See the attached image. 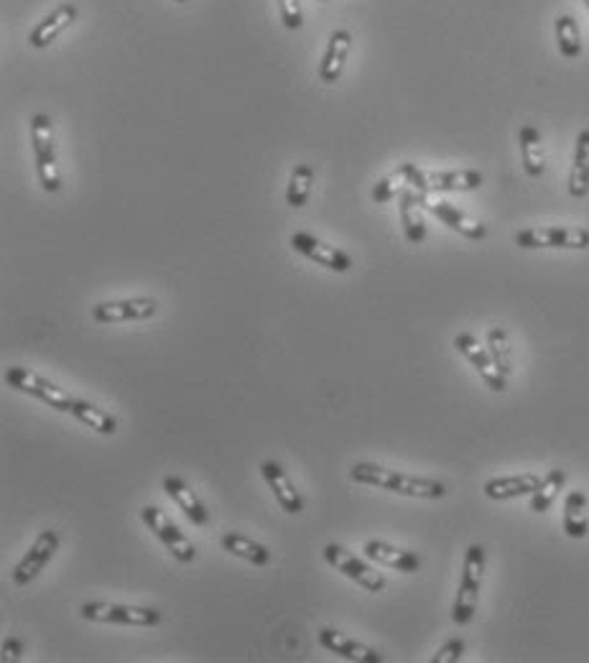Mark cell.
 I'll use <instances>...</instances> for the list:
<instances>
[{"instance_id": "1", "label": "cell", "mask_w": 589, "mask_h": 663, "mask_svg": "<svg viewBox=\"0 0 589 663\" xmlns=\"http://www.w3.org/2000/svg\"><path fill=\"white\" fill-rule=\"evenodd\" d=\"M350 477L357 482V485H370V488H380V490H388V493L408 495V498L439 500L447 495L444 482L429 480V477L401 475V472L386 470V467L373 465V462H357V465H352Z\"/></svg>"}, {"instance_id": "2", "label": "cell", "mask_w": 589, "mask_h": 663, "mask_svg": "<svg viewBox=\"0 0 589 663\" xmlns=\"http://www.w3.org/2000/svg\"><path fill=\"white\" fill-rule=\"evenodd\" d=\"M482 577H485V549H482L480 544H472L465 554L457 600H454L452 607V620L457 625H467L475 618L477 602H480Z\"/></svg>"}, {"instance_id": "3", "label": "cell", "mask_w": 589, "mask_h": 663, "mask_svg": "<svg viewBox=\"0 0 589 663\" xmlns=\"http://www.w3.org/2000/svg\"><path fill=\"white\" fill-rule=\"evenodd\" d=\"M31 148H34L36 171H39L44 192L57 194L62 189V176L57 166V146H54V123L49 115L36 113L31 118Z\"/></svg>"}, {"instance_id": "4", "label": "cell", "mask_w": 589, "mask_h": 663, "mask_svg": "<svg viewBox=\"0 0 589 663\" xmlns=\"http://www.w3.org/2000/svg\"><path fill=\"white\" fill-rule=\"evenodd\" d=\"M80 615L90 623L131 625V628H156L161 623V612L156 607L118 605V602H85Z\"/></svg>"}, {"instance_id": "5", "label": "cell", "mask_w": 589, "mask_h": 663, "mask_svg": "<svg viewBox=\"0 0 589 663\" xmlns=\"http://www.w3.org/2000/svg\"><path fill=\"white\" fill-rule=\"evenodd\" d=\"M3 380H6L11 388H16V391L29 393V396L39 398V401L46 403L49 408H57V411H67L69 414V406H72L74 398L69 396L67 391H62L59 386H54L51 380L41 378V375L34 373V370L21 368V365H13V368L6 370Z\"/></svg>"}, {"instance_id": "6", "label": "cell", "mask_w": 589, "mask_h": 663, "mask_svg": "<svg viewBox=\"0 0 589 663\" xmlns=\"http://www.w3.org/2000/svg\"><path fill=\"white\" fill-rule=\"evenodd\" d=\"M516 245L526 250L536 248H567L584 250L589 248V230L582 227H526L516 233Z\"/></svg>"}, {"instance_id": "7", "label": "cell", "mask_w": 589, "mask_h": 663, "mask_svg": "<svg viewBox=\"0 0 589 663\" xmlns=\"http://www.w3.org/2000/svg\"><path fill=\"white\" fill-rule=\"evenodd\" d=\"M482 174L475 169H459V171H429L416 166L411 176V187L419 192H475L482 187Z\"/></svg>"}, {"instance_id": "8", "label": "cell", "mask_w": 589, "mask_h": 663, "mask_svg": "<svg viewBox=\"0 0 589 663\" xmlns=\"http://www.w3.org/2000/svg\"><path fill=\"white\" fill-rule=\"evenodd\" d=\"M324 559H327L329 567H335L337 572L345 574L347 579H352L355 584H360L363 590L368 592H383L386 590V577L378 572L375 567H370L368 561L357 559L355 554H350L347 549L337 544H327L324 546Z\"/></svg>"}, {"instance_id": "9", "label": "cell", "mask_w": 589, "mask_h": 663, "mask_svg": "<svg viewBox=\"0 0 589 663\" xmlns=\"http://www.w3.org/2000/svg\"><path fill=\"white\" fill-rule=\"evenodd\" d=\"M141 518H143V523H146V526L156 533V539H159L161 544L171 551V556H174L176 561H182V564H192V561L197 559V549L192 546V541H189L187 536H184V533L179 531L174 523H171V518L166 516L164 510L156 508V505H143Z\"/></svg>"}, {"instance_id": "10", "label": "cell", "mask_w": 589, "mask_h": 663, "mask_svg": "<svg viewBox=\"0 0 589 663\" xmlns=\"http://www.w3.org/2000/svg\"><path fill=\"white\" fill-rule=\"evenodd\" d=\"M454 347H457L459 355H465L467 360H470L472 368H475L477 375L488 383L490 391L495 393L508 391V375L500 373V368L495 365L490 350L488 347H482V342L477 340L475 335H470V332H459V335L454 337Z\"/></svg>"}, {"instance_id": "11", "label": "cell", "mask_w": 589, "mask_h": 663, "mask_svg": "<svg viewBox=\"0 0 589 663\" xmlns=\"http://www.w3.org/2000/svg\"><path fill=\"white\" fill-rule=\"evenodd\" d=\"M57 549H59V533L51 531V528L41 531L39 536H36L34 544H31V549L23 554V559L18 561L16 569H13V582H16L18 587H26L29 582H34V579L44 572L46 564L54 559Z\"/></svg>"}, {"instance_id": "12", "label": "cell", "mask_w": 589, "mask_h": 663, "mask_svg": "<svg viewBox=\"0 0 589 663\" xmlns=\"http://www.w3.org/2000/svg\"><path fill=\"white\" fill-rule=\"evenodd\" d=\"M159 312V301L138 296V299H120V301H102L92 306V319L97 324H120V322H143Z\"/></svg>"}, {"instance_id": "13", "label": "cell", "mask_w": 589, "mask_h": 663, "mask_svg": "<svg viewBox=\"0 0 589 663\" xmlns=\"http://www.w3.org/2000/svg\"><path fill=\"white\" fill-rule=\"evenodd\" d=\"M291 248L304 255V258H309V261L317 263V266H324L335 273H347L352 268V258L345 250L322 243V240L309 233L291 235Z\"/></svg>"}, {"instance_id": "14", "label": "cell", "mask_w": 589, "mask_h": 663, "mask_svg": "<svg viewBox=\"0 0 589 663\" xmlns=\"http://www.w3.org/2000/svg\"><path fill=\"white\" fill-rule=\"evenodd\" d=\"M421 204H424V210H429L431 215L437 217V220H442L444 225L452 227L454 233L465 235V238H470V240H485V238H488V227L482 225V222L472 220V217L465 215L462 210H457L452 202H442V199H429L424 194Z\"/></svg>"}, {"instance_id": "15", "label": "cell", "mask_w": 589, "mask_h": 663, "mask_svg": "<svg viewBox=\"0 0 589 663\" xmlns=\"http://www.w3.org/2000/svg\"><path fill=\"white\" fill-rule=\"evenodd\" d=\"M319 643H322V648H327L329 653H337V656L347 658V661H355V663H380L383 661V653H378L375 648L365 646V643L355 641V638H350V635L340 633V630L335 628H322L317 633Z\"/></svg>"}, {"instance_id": "16", "label": "cell", "mask_w": 589, "mask_h": 663, "mask_svg": "<svg viewBox=\"0 0 589 663\" xmlns=\"http://www.w3.org/2000/svg\"><path fill=\"white\" fill-rule=\"evenodd\" d=\"M77 16H80V8L74 6V3H59L49 16L41 18L34 29H31L29 44L34 46V49H46L51 41H57V36L62 34V31H67L69 26L77 21Z\"/></svg>"}, {"instance_id": "17", "label": "cell", "mask_w": 589, "mask_h": 663, "mask_svg": "<svg viewBox=\"0 0 589 663\" xmlns=\"http://www.w3.org/2000/svg\"><path fill=\"white\" fill-rule=\"evenodd\" d=\"M350 51H352L350 31L337 29L335 34L329 36L327 51H324L322 62H319V80H322L324 85H335V82H340Z\"/></svg>"}, {"instance_id": "18", "label": "cell", "mask_w": 589, "mask_h": 663, "mask_svg": "<svg viewBox=\"0 0 589 663\" xmlns=\"http://www.w3.org/2000/svg\"><path fill=\"white\" fill-rule=\"evenodd\" d=\"M261 472L263 480L268 482V488H271L273 495H276L278 505H281L289 516H299V513H304V500H301L299 490L294 488V482H291L289 475L284 472V467L278 465V462H273V459H268V462H263L261 465Z\"/></svg>"}, {"instance_id": "19", "label": "cell", "mask_w": 589, "mask_h": 663, "mask_svg": "<svg viewBox=\"0 0 589 663\" xmlns=\"http://www.w3.org/2000/svg\"><path fill=\"white\" fill-rule=\"evenodd\" d=\"M164 490H166V495H169V498L179 505V510H184V516H187L194 526H207V523H210V510L204 508V503L199 500V495L189 488L182 477H176V475L164 477Z\"/></svg>"}, {"instance_id": "20", "label": "cell", "mask_w": 589, "mask_h": 663, "mask_svg": "<svg viewBox=\"0 0 589 663\" xmlns=\"http://www.w3.org/2000/svg\"><path fill=\"white\" fill-rule=\"evenodd\" d=\"M363 551L370 561H375V564H380V567L396 569V572L414 574L421 569L419 554H414V551H406V549H396V546L386 544V541H368Z\"/></svg>"}, {"instance_id": "21", "label": "cell", "mask_w": 589, "mask_h": 663, "mask_svg": "<svg viewBox=\"0 0 589 663\" xmlns=\"http://www.w3.org/2000/svg\"><path fill=\"white\" fill-rule=\"evenodd\" d=\"M401 225H403V235H406L408 243H424L426 240V222H424V215H421V210H424V204H421V199H424V192H419V189L414 187H406L401 194Z\"/></svg>"}, {"instance_id": "22", "label": "cell", "mask_w": 589, "mask_h": 663, "mask_svg": "<svg viewBox=\"0 0 589 663\" xmlns=\"http://www.w3.org/2000/svg\"><path fill=\"white\" fill-rule=\"evenodd\" d=\"M541 485L539 475H510V477H493V480L485 482L482 493L488 495L490 500H513L523 498V495H531L533 490Z\"/></svg>"}, {"instance_id": "23", "label": "cell", "mask_w": 589, "mask_h": 663, "mask_svg": "<svg viewBox=\"0 0 589 663\" xmlns=\"http://www.w3.org/2000/svg\"><path fill=\"white\" fill-rule=\"evenodd\" d=\"M518 143H521L523 171H526L531 179H539V176H544L546 159H544V143H541L539 128H533V125H523L521 133H518Z\"/></svg>"}, {"instance_id": "24", "label": "cell", "mask_w": 589, "mask_h": 663, "mask_svg": "<svg viewBox=\"0 0 589 663\" xmlns=\"http://www.w3.org/2000/svg\"><path fill=\"white\" fill-rule=\"evenodd\" d=\"M564 533L569 539H587L589 533V500L582 490H572L564 503Z\"/></svg>"}, {"instance_id": "25", "label": "cell", "mask_w": 589, "mask_h": 663, "mask_svg": "<svg viewBox=\"0 0 589 663\" xmlns=\"http://www.w3.org/2000/svg\"><path fill=\"white\" fill-rule=\"evenodd\" d=\"M569 194L574 199H582L589 194V128L579 131L577 136L572 174H569Z\"/></svg>"}, {"instance_id": "26", "label": "cell", "mask_w": 589, "mask_h": 663, "mask_svg": "<svg viewBox=\"0 0 589 663\" xmlns=\"http://www.w3.org/2000/svg\"><path fill=\"white\" fill-rule=\"evenodd\" d=\"M69 414H72L77 421H82L85 426H90V429H95L97 434H105V437H113L115 431H118V419L110 416L108 411L97 408L95 403L90 401L74 398L72 406H69Z\"/></svg>"}, {"instance_id": "27", "label": "cell", "mask_w": 589, "mask_h": 663, "mask_svg": "<svg viewBox=\"0 0 589 663\" xmlns=\"http://www.w3.org/2000/svg\"><path fill=\"white\" fill-rule=\"evenodd\" d=\"M222 549L230 551V554L238 556V559L250 561L253 567H266V564H271V551L263 544H258V541L243 536V533H225V536H222Z\"/></svg>"}, {"instance_id": "28", "label": "cell", "mask_w": 589, "mask_h": 663, "mask_svg": "<svg viewBox=\"0 0 589 663\" xmlns=\"http://www.w3.org/2000/svg\"><path fill=\"white\" fill-rule=\"evenodd\" d=\"M416 164H401L396 171H391L388 176H383L378 184L373 187V202L375 204H386L391 202L396 194H401L403 189L411 187V176H414Z\"/></svg>"}, {"instance_id": "29", "label": "cell", "mask_w": 589, "mask_h": 663, "mask_svg": "<svg viewBox=\"0 0 589 663\" xmlns=\"http://www.w3.org/2000/svg\"><path fill=\"white\" fill-rule=\"evenodd\" d=\"M567 485V472L564 470H551L549 475L541 477V485L531 493V510L533 513H546L559 498V493Z\"/></svg>"}, {"instance_id": "30", "label": "cell", "mask_w": 589, "mask_h": 663, "mask_svg": "<svg viewBox=\"0 0 589 663\" xmlns=\"http://www.w3.org/2000/svg\"><path fill=\"white\" fill-rule=\"evenodd\" d=\"M314 187V169L309 164H299L294 166L289 179V189H286V204L289 207H304L309 202V194H312Z\"/></svg>"}, {"instance_id": "31", "label": "cell", "mask_w": 589, "mask_h": 663, "mask_svg": "<svg viewBox=\"0 0 589 663\" xmlns=\"http://www.w3.org/2000/svg\"><path fill=\"white\" fill-rule=\"evenodd\" d=\"M554 31H556V44H559L561 54H564L567 59H577L579 54H582V36H579L577 21H574L569 13H564V16L556 18Z\"/></svg>"}, {"instance_id": "32", "label": "cell", "mask_w": 589, "mask_h": 663, "mask_svg": "<svg viewBox=\"0 0 589 663\" xmlns=\"http://www.w3.org/2000/svg\"><path fill=\"white\" fill-rule=\"evenodd\" d=\"M488 350L490 355H493L495 365L500 368V373H513V350H510V337L503 327L488 329Z\"/></svg>"}, {"instance_id": "33", "label": "cell", "mask_w": 589, "mask_h": 663, "mask_svg": "<svg viewBox=\"0 0 589 663\" xmlns=\"http://www.w3.org/2000/svg\"><path fill=\"white\" fill-rule=\"evenodd\" d=\"M278 11H281V21L289 31L301 29L304 23V11H301V0H278Z\"/></svg>"}, {"instance_id": "34", "label": "cell", "mask_w": 589, "mask_h": 663, "mask_svg": "<svg viewBox=\"0 0 589 663\" xmlns=\"http://www.w3.org/2000/svg\"><path fill=\"white\" fill-rule=\"evenodd\" d=\"M465 653V641L462 638H449L442 648H439L434 656H431V663H457Z\"/></svg>"}, {"instance_id": "35", "label": "cell", "mask_w": 589, "mask_h": 663, "mask_svg": "<svg viewBox=\"0 0 589 663\" xmlns=\"http://www.w3.org/2000/svg\"><path fill=\"white\" fill-rule=\"evenodd\" d=\"M3 653H6V661L8 658H13V661H18L23 653V641H18V638H6V643H3Z\"/></svg>"}, {"instance_id": "36", "label": "cell", "mask_w": 589, "mask_h": 663, "mask_svg": "<svg viewBox=\"0 0 589 663\" xmlns=\"http://www.w3.org/2000/svg\"><path fill=\"white\" fill-rule=\"evenodd\" d=\"M584 6H587V8H589V0H584Z\"/></svg>"}, {"instance_id": "37", "label": "cell", "mask_w": 589, "mask_h": 663, "mask_svg": "<svg viewBox=\"0 0 589 663\" xmlns=\"http://www.w3.org/2000/svg\"><path fill=\"white\" fill-rule=\"evenodd\" d=\"M176 3H187V0H176Z\"/></svg>"}]
</instances>
